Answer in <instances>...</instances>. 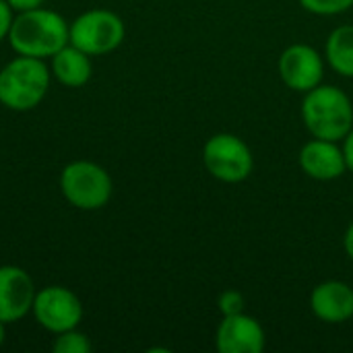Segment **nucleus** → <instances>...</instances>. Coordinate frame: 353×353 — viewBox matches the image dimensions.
I'll return each instance as SVG.
<instances>
[{
    "mask_svg": "<svg viewBox=\"0 0 353 353\" xmlns=\"http://www.w3.org/2000/svg\"><path fill=\"white\" fill-rule=\"evenodd\" d=\"M6 39L19 56L46 60L70 41L68 23L60 12L39 6L17 12Z\"/></svg>",
    "mask_w": 353,
    "mask_h": 353,
    "instance_id": "obj_1",
    "label": "nucleus"
},
{
    "mask_svg": "<svg viewBox=\"0 0 353 353\" xmlns=\"http://www.w3.org/2000/svg\"><path fill=\"white\" fill-rule=\"evenodd\" d=\"M302 122L312 139L343 141L353 126V103L350 95L335 85H319L304 93Z\"/></svg>",
    "mask_w": 353,
    "mask_h": 353,
    "instance_id": "obj_2",
    "label": "nucleus"
},
{
    "mask_svg": "<svg viewBox=\"0 0 353 353\" xmlns=\"http://www.w3.org/2000/svg\"><path fill=\"white\" fill-rule=\"evenodd\" d=\"M52 70L41 58L17 56L0 70V103L12 112L37 108L50 89Z\"/></svg>",
    "mask_w": 353,
    "mask_h": 353,
    "instance_id": "obj_3",
    "label": "nucleus"
},
{
    "mask_svg": "<svg viewBox=\"0 0 353 353\" xmlns=\"http://www.w3.org/2000/svg\"><path fill=\"white\" fill-rule=\"evenodd\" d=\"M62 196L81 211H97L105 207L114 192L112 176L93 161H70L60 174Z\"/></svg>",
    "mask_w": 353,
    "mask_h": 353,
    "instance_id": "obj_4",
    "label": "nucleus"
},
{
    "mask_svg": "<svg viewBox=\"0 0 353 353\" xmlns=\"http://www.w3.org/2000/svg\"><path fill=\"white\" fill-rule=\"evenodd\" d=\"M124 21L120 14L108 8L87 10L68 25L70 43L89 56H103L118 50L124 41Z\"/></svg>",
    "mask_w": 353,
    "mask_h": 353,
    "instance_id": "obj_5",
    "label": "nucleus"
},
{
    "mask_svg": "<svg viewBox=\"0 0 353 353\" xmlns=\"http://www.w3.org/2000/svg\"><path fill=\"white\" fill-rule=\"evenodd\" d=\"M203 163L215 180L238 184L252 174L254 155L248 143L238 134L217 132L203 147Z\"/></svg>",
    "mask_w": 353,
    "mask_h": 353,
    "instance_id": "obj_6",
    "label": "nucleus"
},
{
    "mask_svg": "<svg viewBox=\"0 0 353 353\" xmlns=\"http://www.w3.org/2000/svg\"><path fill=\"white\" fill-rule=\"evenodd\" d=\"M31 312L37 325L54 335L77 329L83 321V304L79 296L62 285H48L39 290Z\"/></svg>",
    "mask_w": 353,
    "mask_h": 353,
    "instance_id": "obj_7",
    "label": "nucleus"
},
{
    "mask_svg": "<svg viewBox=\"0 0 353 353\" xmlns=\"http://www.w3.org/2000/svg\"><path fill=\"white\" fill-rule=\"evenodd\" d=\"M277 70L288 89L306 93L323 83L325 60L316 48L308 43H292L281 52Z\"/></svg>",
    "mask_w": 353,
    "mask_h": 353,
    "instance_id": "obj_8",
    "label": "nucleus"
},
{
    "mask_svg": "<svg viewBox=\"0 0 353 353\" xmlns=\"http://www.w3.org/2000/svg\"><path fill=\"white\" fill-rule=\"evenodd\" d=\"M35 285L31 275L14 265L0 267V321L4 325L25 319L35 300Z\"/></svg>",
    "mask_w": 353,
    "mask_h": 353,
    "instance_id": "obj_9",
    "label": "nucleus"
},
{
    "mask_svg": "<svg viewBox=\"0 0 353 353\" xmlns=\"http://www.w3.org/2000/svg\"><path fill=\"white\" fill-rule=\"evenodd\" d=\"M267 335L263 325L246 312L223 316L215 331V350L219 353H263Z\"/></svg>",
    "mask_w": 353,
    "mask_h": 353,
    "instance_id": "obj_10",
    "label": "nucleus"
},
{
    "mask_svg": "<svg viewBox=\"0 0 353 353\" xmlns=\"http://www.w3.org/2000/svg\"><path fill=\"white\" fill-rule=\"evenodd\" d=\"M298 163L308 178L319 182L337 180L347 172L343 147H339V143L335 141H325V139L308 141L300 149Z\"/></svg>",
    "mask_w": 353,
    "mask_h": 353,
    "instance_id": "obj_11",
    "label": "nucleus"
},
{
    "mask_svg": "<svg viewBox=\"0 0 353 353\" xmlns=\"http://www.w3.org/2000/svg\"><path fill=\"white\" fill-rule=\"evenodd\" d=\"M310 310L321 323H347L353 316V288L339 279L319 283L310 294Z\"/></svg>",
    "mask_w": 353,
    "mask_h": 353,
    "instance_id": "obj_12",
    "label": "nucleus"
},
{
    "mask_svg": "<svg viewBox=\"0 0 353 353\" xmlns=\"http://www.w3.org/2000/svg\"><path fill=\"white\" fill-rule=\"evenodd\" d=\"M50 60H52V66H50L52 74L64 87H72V89L83 87L89 83L93 74L91 56L79 50L77 46H72L70 41L64 48H60Z\"/></svg>",
    "mask_w": 353,
    "mask_h": 353,
    "instance_id": "obj_13",
    "label": "nucleus"
},
{
    "mask_svg": "<svg viewBox=\"0 0 353 353\" xmlns=\"http://www.w3.org/2000/svg\"><path fill=\"white\" fill-rule=\"evenodd\" d=\"M325 58L339 77L353 79V25H339L329 33Z\"/></svg>",
    "mask_w": 353,
    "mask_h": 353,
    "instance_id": "obj_14",
    "label": "nucleus"
},
{
    "mask_svg": "<svg viewBox=\"0 0 353 353\" xmlns=\"http://www.w3.org/2000/svg\"><path fill=\"white\" fill-rule=\"evenodd\" d=\"M93 350L89 337L85 333H79L77 329L58 333L52 345L54 353H89Z\"/></svg>",
    "mask_w": 353,
    "mask_h": 353,
    "instance_id": "obj_15",
    "label": "nucleus"
},
{
    "mask_svg": "<svg viewBox=\"0 0 353 353\" xmlns=\"http://www.w3.org/2000/svg\"><path fill=\"white\" fill-rule=\"evenodd\" d=\"M300 6L319 17H335L343 14L353 6V0H298Z\"/></svg>",
    "mask_w": 353,
    "mask_h": 353,
    "instance_id": "obj_16",
    "label": "nucleus"
},
{
    "mask_svg": "<svg viewBox=\"0 0 353 353\" xmlns=\"http://www.w3.org/2000/svg\"><path fill=\"white\" fill-rule=\"evenodd\" d=\"M217 308L223 316L240 314V312H244V296L238 290H225L217 298Z\"/></svg>",
    "mask_w": 353,
    "mask_h": 353,
    "instance_id": "obj_17",
    "label": "nucleus"
},
{
    "mask_svg": "<svg viewBox=\"0 0 353 353\" xmlns=\"http://www.w3.org/2000/svg\"><path fill=\"white\" fill-rule=\"evenodd\" d=\"M12 19H14V12H12V8L8 6V2H6V0H0V41L8 37Z\"/></svg>",
    "mask_w": 353,
    "mask_h": 353,
    "instance_id": "obj_18",
    "label": "nucleus"
},
{
    "mask_svg": "<svg viewBox=\"0 0 353 353\" xmlns=\"http://www.w3.org/2000/svg\"><path fill=\"white\" fill-rule=\"evenodd\" d=\"M8 6L12 8V12H25V10H33L43 6L46 0H6Z\"/></svg>",
    "mask_w": 353,
    "mask_h": 353,
    "instance_id": "obj_19",
    "label": "nucleus"
},
{
    "mask_svg": "<svg viewBox=\"0 0 353 353\" xmlns=\"http://www.w3.org/2000/svg\"><path fill=\"white\" fill-rule=\"evenodd\" d=\"M343 153H345V161H347V170L353 172V126L352 130L347 132V137L343 139Z\"/></svg>",
    "mask_w": 353,
    "mask_h": 353,
    "instance_id": "obj_20",
    "label": "nucleus"
},
{
    "mask_svg": "<svg viewBox=\"0 0 353 353\" xmlns=\"http://www.w3.org/2000/svg\"><path fill=\"white\" fill-rule=\"evenodd\" d=\"M343 250L347 254V259L353 263V221L347 225L345 236H343Z\"/></svg>",
    "mask_w": 353,
    "mask_h": 353,
    "instance_id": "obj_21",
    "label": "nucleus"
},
{
    "mask_svg": "<svg viewBox=\"0 0 353 353\" xmlns=\"http://www.w3.org/2000/svg\"><path fill=\"white\" fill-rule=\"evenodd\" d=\"M6 325L0 321V347H2V343H4V337H6V329H4Z\"/></svg>",
    "mask_w": 353,
    "mask_h": 353,
    "instance_id": "obj_22",
    "label": "nucleus"
}]
</instances>
